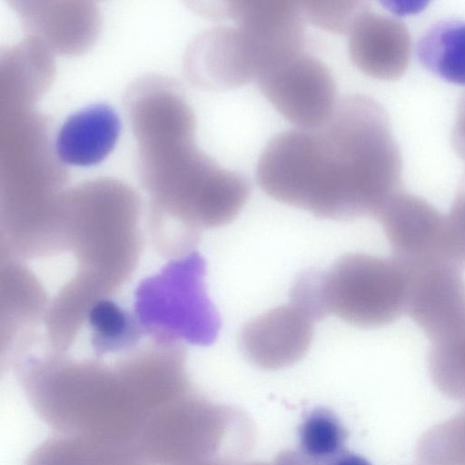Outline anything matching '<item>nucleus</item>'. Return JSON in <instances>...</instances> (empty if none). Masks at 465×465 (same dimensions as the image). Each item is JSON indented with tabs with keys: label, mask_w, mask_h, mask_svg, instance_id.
I'll use <instances>...</instances> for the list:
<instances>
[{
	"label": "nucleus",
	"mask_w": 465,
	"mask_h": 465,
	"mask_svg": "<svg viewBox=\"0 0 465 465\" xmlns=\"http://www.w3.org/2000/svg\"><path fill=\"white\" fill-rule=\"evenodd\" d=\"M402 159L384 107L351 94L314 130L277 134L262 152L257 183L271 198L331 220L377 217L401 188Z\"/></svg>",
	"instance_id": "obj_1"
},
{
	"label": "nucleus",
	"mask_w": 465,
	"mask_h": 465,
	"mask_svg": "<svg viewBox=\"0 0 465 465\" xmlns=\"http://www.w3.org/2000/svg\"><path fill=\"white\" fill-rule=\"evenodd\" d=\"M21 381L39 418L58 433L135 445L145 413L116 367L51 355L25 361Z\"/></svg>",
	"instance_id": "obj_2"
},
{
	"label": "nucleus",
	"mask_w": 465,
	"mask_h": 465,
	"mask_svg": "<svg viewBox=\"0 0 465 465\" xmlns=\"http://www.w3.org/2000/svg\"><path fill=\"white\" fill-rule=\"evenodd\" d=\"M253 437L252 423L241 411L191 390L146 415L135 447L151 465L236 462L249 452Z\"/></svg>",
	"instance_id": "obj_3"
},
{
	"label": "nucleus",
	"mask_w": 465,
	"mask_h": 465,
	"mask_svg": "<svg viewBox=\"0 0 465 465\" xmlns=\"http://www.w3.org/2000/svg\"><path fill=\"white\" fill-rule=\"evenodd\" d=\"M90 188L64 200L66 245L80 272L110 292L133 272L141 251L139 205L127 190Z\"/></svg>",
	"instance_id": "obj_4"
},
{
	"label": "nucleus",
	"mask_w": 465,
	"mask_h": 465,
	"mask_svg": "<svg viewBox=\"0 0 465 465\" xmlns=\"http://www.w3.org/2000/svg\"><path fill=\"white\" fill-rule=\"evenodd\" d=\"M205 264L194 251L146 279L136 292V319L162 344L209 345L221 326L204 285Z\"/></svg>",
	"instance_id": "obj_5"
},
{
	"label": "nucleus",
	"mask_w": 465,
	"mask_h": 465,
	"mask_svg": "<svg viewBox=\"0 0 465 465\" xmlns=\"http://www.w3.org/2000/svg\"><path fill=\"white\" fill-rule=\"evenodd\" d=\"M407 277L393 256L346 254L321 272L327 314L362 329L389 325L405 313Z\"/></svg>",
	"instance_id": "obj_6"
},
{
	"label": "nucleus",
	"mask_w": 465,
	"mask_h": 465,
	"mask_svg": "<svg viewBox=\"0 0 465 465\" xmlns=\"http://www.w3.org/2000/svg\"><path fill=\"white\" fill-rule=\"evenodd\" d=\"M257 81L272 106L298 129L322 127L338 104L336 83L329 68L302 52L267 67Z\"/></svg>",
	"instance_id": "obj_7"
},
{
	"label": "nucleus",
	"mask_w": 465,
	"mask_h": 465,
	"mask_svg": "<svg viewBox=\"0 0 465 465\" xmlns=\"http://www.w3.org/2000/svg\"><path fill=\"white\" fill-rule=\"evenodd\" d=\"M405 313L430 344L465 331V280L462 270L436 260L406 267Z\"/></svg>",
	"instance_id": "obj_8"
},
{
	"label": "nucleus",
	"mask_w": 465,
	"mask_h": 465,
	"mask_svg": "<svg viewBox=\"0 0 465 465\" xmlns=\"http://www.w3.org/2000/svg\"><path fill=\"white\" fill-rule=\"evenodd\" d=\"M226 16L234 21L244 37L258 75L277 62L302 52L305 17L298 2L229 1Z\"/></svg>",
	"instance_id": "obj_9"
},
{
	"label": "nucleus",
	"mask_w": 465,
	"mask_h": 465,
	"mask_svg": "<svg viewBox=\"0 0 465 465\" xmlns=\"http://www.w3.org/2000/svg\"><path fill=\"white\" fill-rule=\"evenodd\" d=\"M315 322L290 302L245 324L240 335L242 351L253 365L262 370L289 367L308 351Z\"/></svg>",
	"instance_id": "obj_10"
},
{
	"label": "nucleus",
	"mask_w": 465,
	"mask_h": 465,
	"mask_svg": "<svg viewBox=\"0 0 465 465\" xmlns=\"http://www.w3.org/2000/svg\"><path fill=\"white\" fill-rule=\"evenodd\" d=\"M376 219L393 257L404 266L443 260L444 215L426 200L402 190L390 199Z\"/></svg>",
	"instance_id": "obj_11"
},
{
	"label": "nucleus",
	"mask_w": 465,
	"mask_h": 465,
	"mask_svg": "<svg viewBox=\"0 0 465 465\" xmlns=\"http://www.w3.org/2000/svg\"><path fill=\"white\" fill-rule=\"evenodd\" d=\"M186 72L198 86L228 90L257 79L258 70L241 32L216 26L198 35L186 55Z\"/></svg>",
	"instance_id": "obj_12"
},
{
	"label": "nucleus",
	"mask_w": 465,
	"mask_h": 465,
	"mask_svg": "<svg viewBox=\"0 0 465 465\" xmlns=\"http://www.w3.org/2000/svg\"><path fill=\"white\" fill-rule=\"evenodd\" d=\"M348 49L352 63L362 73L394 80L409 65L411 41L402 22L375 13L366 4L349 31Z\"/></svg>",
	"instance_id": "obj_13"
},
{
	"label": "nucleus",
	"mask_w": 465,
	"mask_h": 465,
	"mask_svg": "<svg viewBox=\"0 0 465 465\" xmlns=\"http://www.w3.org/2000/svg\"><path fill=\"white\" fill-rule=\"evenodd\" d=\"M146 415L192 390L185 355L179 344H162L121 361L116 366Z\"/></svg>",
	"instance_id": "obj_14"
},
{
	"label": "nucleus",
	"mask_w": 465,
	"mask_h": 465,
	"mask_svg": "<svg viewBox=\"0 0 465 465\" xmlns=\"http://www.w3.org/2000/svg\"><path fill=\"white\" fill-rule=\"evenodd\" d=\"M120 133L121 120L116 111L107 104H94L64 122L55 138V153L67 164H97L114 150Z\"/></svg>",
	"instance_id": "obj_15"
},
{
	"label": "nucleus",
	"mask_w": 465,
	"mask_h": 465,
	"mask_svg": "<svg viewBox=\"0 0 465 465\" xmlns=\"http://www.w3.org/2000/svg\"><path fill=\"white\" fill-rule=\"evenodd\" d=\"M138 457L133 443L57 433L37 446L25 465H127Z\"/></svg>",
	"instance_id": "obj_16"
},
{
	"label": "nucleus",
	"mask_w": 465,
	"mask_h": 465,
	"mask_svg": "<svg viewBox=\"0 0 465 465\" xmlns=\"http://www.w3.org/2000/svg\"><path fill=\"white\" fill-rule=\"evenodd\" d=\"M108 292L97 279L80 271L59 292L45 314L48 337L56 351L70 345L93 306Z\"/></svg>",
	"instance_id": "obj_17"
},
{
	"label": "nucleus",
	"mask_w": 465,
	"mask_h": 465,
	"mask_svg": "<svg viewBox=\"0 0 465 465\" xmlns=\"http://www.w3.org/2000/svg\"><path fill=\"white\" fill-rule=\"evenodd\" d=\"M417 55L434 74L465 85V21L448 19L433 25L419 40Z\"/></svg>",
	"instance_id": "obj_18"
},
{
	"label": "nucleus",
	"mask_w": 465,
	"mask_h": 465,
	"mask_svg": "<svg viewBox=\"0 0 465 465\" xmlns=\"http://www.w3.org/2000/svg\"><path fill=\"white\" fill-rule=\"evenodd\" d=\"M87 322L94 350L99 355L132 346L143 331L137 319L106 297L95 302Z\"/></svg>",
	"instance_id": "obj_19"
},
{
	"label": "nucleus",
	"mask_w": 465,
	"mask_h": 465,
	"mask_svg": "<svg viewBox=\"0 0 465 465\" xmlns=\"http://www.w3.org/2000/svg\"><path fill=\"white\" fill-rule=\"evenodd\" d=\"M298 435L299 452L316 465H324L345 451V429L329 409L310 411L300 425Z\"/></svg>",
	"instance_id": "obj_20"
},
{
	"label": "nucleus",
	"mask_w": 465,
	"mask_h": 465,
	"mask_svg": "<svg viewBox=\"0 0 465 465\" xmlns=\"http://www.w3.org/2000/svg\"><path fill=\"white\" fill-rule=\"evenodd\" d=\"M416 455L419 465H465V410L428 430Z\"/></svg>",
	"instance_id": "obj_21"
},
{
	"label": "nucleus",
	"mask_w": 465,
	"mask_h": 465,
	"mask_svg": "<svg viewBox=\"0 0 465 465\" xmlns=\"http://www.w3.org/2000/svg\"><path fill=\"white\" fill-rule=\"evenodd\" d=\"M428 367L433 383L443 394L465 400V331L430 344Z\"/></svg>",
	"instance_id": "obj_22"
},
{
	"label": "nucleus",
	"mask_w": 465,
	"mask_h": 465,
	"mask_svg": "<svg viewBox=\"0 0 465 465\" xmlns=\"http://www.w3.org/2000/svg\"><path fill=\"white\" fill-rule=\"evenodd\" d=\"M301 7L305 19L335 34L349 31L366 3L361 1H303Z\"/></svg>",
	"instance_id": "obj_23"
},
{
	"label": "nucleus",
	"mask_w": 465,
	"mask_h": 465,
	"mask_svg": "<svg viewBox=\"0 0 465 465\" xmlns=\"http://www.w3.org/2000/svg\"><path fill=\"white\" fill-rule=\"evenodd\" d=\"M442 257L462 271L465 269V174L444 215Z\"/></svg>",
	"instance_id": "obj_24"
},
{
	"label": "nucleus",
	"mask_w": 465,
	"mask_h": 465,
	"mask_svg": "<svg viewBox=\"0 0 465 465\" xmlns=\"http://www.w3.org/2000/svg\"><path fill=\"white\" fill-rule=\"evenodd\" d=\"M253 465H316L307 460L299 451L281 452L272 463L253 462Z\"/></svg>",
	"instance_id": "obj_25"
},
{
	"label": "nucleus",
	"mask_w": 465,
	"mask_h": 465,
	"mask_svg": "<svg viewBox=\"0 0 465 465\" xmlns=\"http://www.w3.org/2000/svg\"><path fill=\"white\" fill-rule=\"evenodd\" d=\"M324 465H372L364 457L355 453L343 451Z\"/></svg>",
	"instance_id": "obj_26"
},
{
	"label": "nucleus",
	"mask_w": 465,
	"mask_h": 465,
	"mask_svg": "<svg viewBox=\"0 0 465 465\" xmlns=\"http://www.w3.org/2000/svg\"><path fill=\"white\" fill-rule=\"evenodd\" d=\"M193 465H253V462L247 463V464H237L236 462H226V461H220V460H207L199 462Z\"/></svg>",
	"instance_id": "obj_27"
}]
</instances>
